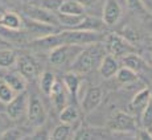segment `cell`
I'll use <instances>...</instances> for the list:
<instances>
[{
  "mask_svg": "<svg viewBox=\"0 0 152 140\" xmlns=\"http://www.w3.org/2000/svg\"><path fill=\"white\" fill-rule=\"evenodd\" d=\"M23 15L29 17L32 20H36V21L44 23V24H49V25H54V27H60V23H58V17H57V12H52L48 11L45 8L40 7L37 4H27L23 8Z\"/></svg>",
  "mask_w": 152,
  "mask_h": 140,
  "instance_id": "52a82bcc",
  "label": "cell"
},
{
  "mask_svg": "<svg viewBox=\"0 0 152 140\" xmlns=\"http://www.w3.org/2000/svg\"><path fill=\"white\" fill-rule=\"evenodd\" d=\"M60 120H61V123L75 124L80 120V111L73 104H66L60 111Z\"/></svg>",
  "mask_w": 152,
  "mask_h": 140,
  "instance_id": "44dd1931",
  "label": "cell"
},
{
  "mask_svg": "<svg viewBox=\"0 0 152 140\" xmlns=\"http://www.w3.org/2000/svg\"><path fill=\"white\" fill-rule=\"evenodd\" d=\"M151 102V93L150 89H142L135 94V97L131 99V102L128 103V110L132 115H140L143 112V110L148 106V103Z\"/></svg>",
  "mask_w": 152,
  "mask_h": 140,
  "instance_id": "7c38bea8",
  "label": "cell"
},
{
  "mask_svg": "<svg viewBox=\"0 0 152 140\" xmlns=\"http://www.w3.org/2000/svg\"><path fill=\"white\" fill-rule=\"evenodd\" d=\"M10 116L7 115V114H3L0 112V138H1V135L5 132V131L8 130L11 126H10Z\"/></svg>",
  "mask_w": 152,
  "mask_h": 140,
  "instance_id": "1f68e13d",
  "label": "cell"
},
{
  "mask_svg": "<svg viewBox=\"0 0 152 140\" xmlns=\"http://www.w3.org/2000/svg\"><path fill=\"white\" fill-rule=\"evenodd\" d=\"M17 71H20L27 81H33L40 77V66L34 61V58L29 56H17L16 61Z\"/></svg>",
  "mask_w": 152,
  "mask_h": 140,
  "instance_id": "9c48e42d",
  "label": "cell"
},
{
  "mask_svg": "<svg viewBox=\"0 0 152 140\" xmlns=\"http://www.w3.org/2000/svg\"><path fill=\"white\" fill-rule=\"evenodd\" d=\"M3 79L10 85V87L16 94L25 91V89H27V79L20 71H10L3 77Z\"/></svg>",
  "mask_w": 152,
  "mask_h": 140,
  "instance_id": "ac0fdd59",
  "label": "cell"
},
{
  "mask_svg": "<svg viewBox=\"0 0 152 140\" xmlns=\"http://www.w3.org/2000/svg\"><path fill=\"white\" fill-rule=\"evenodd\" d=\"M103 45L106 52L115 58L121 60L122 57L136 52V48L124 36L119 33H110L103 39Z\"/></svg>",
  "mask_w": 152,
  "mask_h": 140,
  "instance_id": "5b68a950",
  "label": "cell"
},
{
  "mask_svg": "<svg viewBox=\"0 0 152 140\" xmlns=\"http://www.w3.org/2000/svg\"><path fill=\"white\" fill-rule=\"evenodd\" d=\"M121 68V62H119L118 58H115L114 56L107 53L106 56L103 57V60L101 61L98 66L99 74L104 78V79H109L111 77H115L116 71Z\"/></svg>",
  "mask_w": 152,
  "mask_h": 140,
  "instance_id": "5bb4252c",
  "label": "cell"
},
{
  "mask_svg": "<svg viewBox=\"0 0 152 140\" xmlns=\"http://www.w3.org/2000/svg\"><path fill=\"white\" fill-rule=\"evenodd\" d=\"M7 1H8V0H7Z\"/></svg>",
  "mask_w": 152,
  "mask_h": 140,
  "instance_id": "ab89813d",
  "label": "cell"
},
{
  "mask_svg": "<svg viewBox=\"0 0 152 140\" xmlns=\"http://www.w3.org/2000/svg\"><path fill=\"white\" fill-rule=\"evenodd\" d=\"M140 120H142L143 128H147V130H151L152 128V103L151 102L143 110V112L140 114Z\"/></svg>",
  "mask_w": 152,
  "mask_h": 140,
  "instance_id": "f1b7e54d",
  "label": "cell"
},
{
  "mask_svg": "<svg viewBox=\"0 0 152 140\" xmlns=\"http://www.w3.org/2000/svg\"><path fill=\"white\" fill-rule=\"evenodd\" d=\"M74 132L75 131L73 130V124L61 123L50 133V138L52 139H73L74 138Z\"/></svg>",
  "mask_w": 152,
  "mask_h": 140,
  "instance_id": "d4e9b609",
  "label": "cell"
},
{
  "mask_svg": "<svg viewBox=\"0 0 152 140\" xmlns=\"http://www.w3.org/2000/svg\"><path fill=\"white\" fill-rule=\"evenodd\" d=\"M62 83H64V86H65L68 94H70L74 98H78V93H80L81 83H82V79H81L80 74H77V73L70 70V71H68L64 75Z\"/></svg>",
  "mask_w": 152,
  "mask_h": 140,
  "instance_id": "2e32d148",
  "label": "cell"
},
{
  "mask_svg": "<svg viewBox=\"0 0 152 140\" xmlns=\"http://www.w3.org/2000/svg\"><path fill=\"white\" fill-rule=\"evenodd\" d=\"M107 128L111 131L114 138H116V136L135 138V132L138 131V123H136L132 114L115 111L107 122Z\"/></svg>",
  "mask_w": 152,
  "mask_h": 140,
  "instance_id": "7a4b0ae2",
  "label": "cell"
},
{
  "mask_svg": "<svg viewBox=\"0 0 152 140\" xmlns=\"http://www.w3.org/2000/svg\"><path fill=\"white\" fill-rule=\"evenodd\" d=\"M78 1L87 9V8H90V7H94V5L98 3V0H78Z\"/></svg>",
  "mask_w": 152,
  "mask_h": 140,
  "instance_id": "e575fe53",
  "label": "cell"
},
{
  "mask_svg": "<svg viewBox=\"0 0 152 140\" xmlns=\"http://www.w3.org/2000/svg\"><path fill=\"white\" fill-rule=\"evenodd\" d=\"M29 104V95L25 91L19 93L13 97L10 103L5 104V114L10 116L11 120H20L25 118Z\"/></svg>",
  "mask_w": 152,
  "mask_h": 140,
  "instance_id": "ba28073f",
  "label": "cell"
},
{
  "mask_svg": "<svg viewBox=\"0 0 152 140\" xmlns=\"http://www.w3.org/2000/svg\"><path fill=\"white\" fill-rule=\"evenodd\" d=\"M121 63H122V66H126V68L134 70V71L138 73V74L140 71H143V70L145 69V66H147L145 65V61L143 60V58L140 57L136 52L122 57L121 58Z\"/></svg>",
  "mask_w": 152,
  "mask_h": 140,
  "instance_id": "d6986e66",
  "label": "cell"
},
{
  "mask_svg": "<svg viewBox=\"0 0 152 140\" xmlns=\"http://www.w3.org/2000/svg\"><path fill=\"white\" fill-rule=\"evenodd\" d=\"M122 36H124L126 39L128 40V41L132 42V44L139 39L138 33H136V32L134 31V29H130V28H124V31H123V33H122Z\"/></svg>",
  "mask_w": 152,
  "mask_h": 140,
  "instance_id": "d6a6232c",
  "label": "cell"
},
{
  "mask_svg": "<svg viewBox=\"0 0 152 140\" xmlns=\"http://www.w3.org/2000/svg\"><path fill=\"white\" fill-rule=\"evenodd\" d=\"M0 15H1V13H0Z\"/></svg>",
  "mask_w": 152,
  "mask_h": 140,
  "instance_id": "f35d334b",
  "label": "cell"
},
{
  "mask_svg": "<svg viewBox=\"0 0 152 140\" xmlns=\"http://www.w3.org/2000/svg\"><path fill=\"white\" fill-rule=\"evenodd\" d=\"M102 99H103V91H102L99 87H89L85 93L82 101H81V107H82V111L89 114L91 111H94L95 109L102 103Z\"/></svg>",
  "mask_w": 152,
  "mask_h": 140,
  "instance_id": "8fae6325",
  "label": "cell"
},
{
  "mask_svg": "<svg viewBox=\"0 0 152 140\" xmlns=\"http://www.w3.org/2000/svg\"><path fill=\"white\" fill-rule=\"evenodd\" d=\"M25 138H28V135L17 127H10L1 135V139H25Z\"/></svg>",
  "mask_w": 152,
  "mask_h": 140,
  "instance_id": "f546056e",
  "label": "cell"
},
{
  "mask_svg": "<svg viewBox=\"0 0 152 140\" xmlns=\"http://www.w3.org/2000/svg\"><path fill=\"white\" fill-rule=\"evenodd\" d=\"M124 3L126 7L135 13H145V11H147L142 0H124Z\"/></svg>",
  "mask_w": 152,
  "mask_h": 140,
  "instance_id": "4dcf8cb0",
  "label": "cell"
},
{
  "mask_svg": "<svg viewBox=\"0 0 152 140\" xmlns=\"http://www.w3.org/2000/svg\"><path fill=\"white\" fill-rule=\"evenodd\" d=\"M15 95H16V93L11 89L10 85L5 82L3 78H0V103L1 104L10 103Z\"/></svg>",
  "mask_w": 152,
  "mask_h": 140,
  "instance_id": "4316f807",
  "label": "cell"
},
{
  "mask_svg": "<svg viewBox=\"0 0 152 140\" xmlns=\"http://www.w3.org/2000/svg\"><path fill=\"white\" fill-rule=\"evenodd\" d=\"M56 81H57L56 79V75L52 71L45 70V71L40 73V89H41V91L45 95L50 94V91H52V89H53Z\"/></svg>",
  "mask_w": 152,
  "mask_h": 140,
  "instance_id": "cb8c5ba5",
  "label": "cell"
},
{
  "mask_svg": "<svg viewBox=\"0 0 152 140\" xmlns=\"http://www.w3.org/2000/svg\"><path fill=\"white\" fill-rule=\"evenodd\" d=\"M27 118L29 126L40 128L45 124L48 114H46L45 106H44L42 101L37 95H32L29 97V104H28V111Z\"/></svg>",
  "mask_w": 152,
  "mask_h": 140,
  "instance_id": "8992f818",
  "label": "cell"
},
{
  "mask_svg": "<svg viewBox=\"0 0 152 140\" xmlns=\"http://www.w3.org/2000/svg\"><path fill=\"white\" fill-rule=\"evenodd\" d=\"M122 17V5L118 0H106L102 9V21L106 27L118 24Z\"/></svg>",
  "mask_w": 152,
  "mask_h": 140,
  "instance_id": "30bf717a",
  "label": "cell"
},
{
  "mask_svg": "<svg viewBox=\"0 0 152 140\" xmlns=\"http://www.w3.org/2000/svg\"><path fill=\"white\" fill-rule=\"evenodd\" d=\"M85 16H86V15H66V13L57 12L60 25L61 27H66L68 29H77L82 24Z\"/></svg>",
  "mask_w": 152,
  "mask_h": 140,
  "instance_id": "ffe728a7",
  "label": "cell"
},
{
  "mask_svg": "<svg viewBox=\"0 0 152 140\" xmlns=\"http://www.w3.org/2000/svg\"><path fill=\"white\" fill-rule=\"evenodd\" d=\"M17 54L16 52L11 50V49H0V68L1 69H10L16 65Z\"/></svg>",
  "mask_w": 152,
  "mask_h": 140,
  "instance_id": "484cf974",
  "label": "cell"
},
{
  "mask_svg": "<svg viewBox=\"0 0 152 140\" xmlns=\"http://www.w3.org/2000/svg\"><path fill=\"white\" fill-rule=\"evenodd\" d=\"M0 27L13 29V31H19V29L24 28V19L23 16L15 13V12H5L0 15Z\"/></svg>",
  "mask_w": 152,
  "mask_h": 140,
  "instance_id": "e0dca14e",
  "label": "cell"
},
{
  "mask_svg": "<svg viewBox=\"0 0 152 140\" xmlns=\"http://www.w3.org/2000/svg\"><path fill=\"white\" fill-rule=\"evenodd\" d=\"M106 54L107 52L102 42L90 44L87 46H83V49L78 53L69 69L80 75L89 74L94 69H98L99 63Z\"/></svg>",
  "mask_w": 152,
  "mask_h": 140,
  "instance_id": "6da1fadb",
  "label": "cell"
},
{
  "mask_svg": "<svg viewBox=\"0 0 152 140\" xmlns=\"http://www.w3.org/2000/svg\"><path fill=\"white\" fill-rule=\"evenodd\" d=\"M48 97L50 98L52 104H53V107L56 109V111H58V112L68 104V91H66L64 83L60 82V81H56L53 89H52L50 94Z\"/></svg>",
  "mask_w": 152,
  "mask_h": 140,
  "instance_id": "4fadbf2b",
  "label": "cell"
},
{
  "mask_svg": "<svg viewBox=\"0 0 152 140\" xmlns=\"http://www.w3.org/2000/svg\"><path fill=\"white\" fill-rule=\"evenodd\" d=\"M150 93H151V103H152V89L150 90Z\"/></svg>",
  "mask_w": 152,
  "mask_h": 140,
  "instance_id": "74e56055",
  "label": "cell"
},
{
  "mask_svg": "<svg viewBox=\"0 0 152 140\" xmlns=\"http://www.w3.org/2000/svg\"><path fill=\"white\" fill-rule=\"evenodd\" d=\"M58 12L66 15H85L86 8L78 0H64Z\"/></svg>",
  "mask_w": 152,
  "mask_h": 140,
  "instance_id": "7402d4cb",
  "label": "cell"
},
{
  "mask_svg": "<svg viewBox=\"0 0 152 140\" xmlns=\"http://www.w3.org/2000/svg\"><path fill=\"white\" fill-rule=\"evenodd\" d=\"M62 44H74L80 46H87L94 42H102L104 37L99 31H87V29H68L58 32Z\"/></svg>",
  "mask_w": 152,
  "mask_h": 140,
  "instance_id": "3957f363",
  "label": "cell"
},
{
  "mask_svg": "<svg viewBox=\"0 0 152 140\" xmlns=\"http://www.w3.org/2000/svg\"><path fill=\"white\" fill-rule=\"evenodd\" d=\"M115 77H116V81L122 85H132V83L138 82V79H139L138 73L126 68V66H121V68H119Z\"/></svg>",
  "mask_w": 152,
  "mask_h": 140,
  "instance_id": "603a6c76",
  "label": "cell"
},
{
  "mask_svg": "<svg viewBox=\"0 0 152 140\" xmlns=\"http://www.w3.org/2000/svg\"><path fill=\"white\" fill-rule=\"evenodd\" d=\"M113 138L111 131L102 130L98 127H82L74 132V139H104Z\"/></svg>",
  "mask_w": 152,
  "mask_h": 140,
  "instance_id": "9a60e30c",
  "label": "cell"
},
{
  "mask_svg": "<svg viewBox=\"0 0 152 140\" xmlns=\"http://www.w3.org/2000/svg\"><path fill=\"white\" fill-rule=\"evenodd\" d=\"M62 1L64 0H32L33 4H37L40 7L45 8V9L52 11V12H58Z\"/></svg>",
  "mask_w": 152,
  "mask_h": 140,
  "instance_id": "83f0119b",
  "label": "cell"
},
{
  "mask_svg": "<svg viewBox=\"0 0 152 140\" xmlns=\"http://www.w3.org/2000/svg\"><path fill=\"white\" fill-rule=\"evenodd\" d=\"M142 1H143V4L145 5V8L152 12V0H142Z\"/></svg>",
  "mask_w": 152,
  "mask_h": 140,
  "instance_id": "d590c367",
  "label": "cell"
},
{
  "mask_svg": "<svg viewBox=\"0 0 152 140\" xmlns=\"http://www.w3.org/2000/svg\"><path fill=\"white\" fill-rule=\"evenodd\" d=\"M135 138L138 139H151L152 140V133L147 128H140L135 132Z\"/></svg>",
  "mask_w": 152,
  "mask_h": 140,
  "instance_id": "836d02e7",
  "label": "cell"
},
{
  "mask_svg": "<svg viewBox=\"0 0 152 140\" xmlns=\"http://www.w3.org/2000/svg\"><path fill=\"white\" fill-rule=\"evenodd\" d=\"M83 46L74 45V44H61V45L54 46L49 50V62L56 68H65L73 63L75 57L78 56Z\"/></svg>",
  "mask_w": 152,
  "mask_h": 140,
  "instance_id": "277c9868",
  "label": "cell"
},
{
  "mask_svg": "<svg viewBox=\"0 0 152 140\" xmlns=\"http://www.w3.org/2000/svg\"><path fill=\"white\" fill-rule=\"evenodd\" d=\"M0 42H7V41H5V40H3L1 37H0Z\"/></svg>",
  "mask_w": 152,
  "mask_h": 140,
  "instance_id": "8d00e7d4",
  "label": "cell"
}]
</instances>
